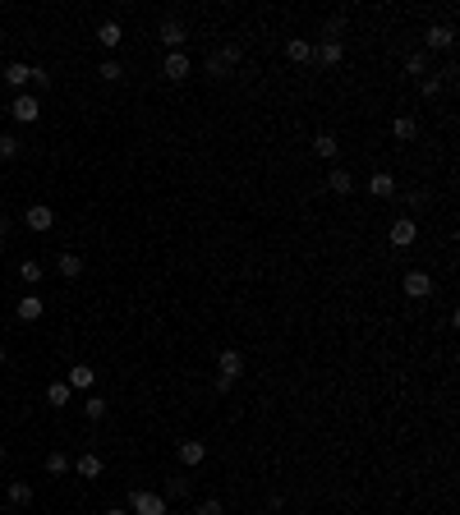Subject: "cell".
I'll list each match as a JSON object with an SVG mask.
<instances>
[{
    "label": "cell",
    "instance_id": "6da1fadb",
    "mask_svg": "<svg viewBox=\"0 0 460 515\" xmlns=\"http://www.w3.org/2000/svg\"><path fill=\"white\" fill-rule=\"evenodd\" d=\"M129 515H166V497L148 488H134L129 492Z\"/></svg>",
    "mask_w": 460,
    "mask_h": 515
},
{
    "label": "cell",
    "instance_id": "7a4b0ae2",
    "mask_svg": "<svg viewBox=\"0 0 460 515\" xmlns=\"http://www.w3.org/2000/svg\"><path fill=\"white\" fill-rule=\"evenodd\" d=\"M175 460H180L184 470H198V465L208 460V442H198V437H184V442H175Z\"/></svg>",
    "mask_w": 460,
    "mask_h": 515
},
{
    "label": "cell",
    "instance_id": "3957f363",
    "mask_svg": "<svg viewBox=\"0 0 460 515\" xmlns=\"http://www.w3.org/2000/svg\"><path fill=\"white\" fill-rule=\"evenodd\" d=\"M9 115H14V124H37V115H42V102H37L33 92H18L14 102H9Z\"/></svg>",
    "mask_w": 460,
    "mask_h": 515
},
{
    "label": "cell",
    "instance_id": "277c9868",
    "mask_svg": "<svg viewBox=\"0 0 460 515\" xmlns=\"http://www.w3.org/2000/svg\"><path fill=\"white\" fill-rule=\"evenodd\" d=\"M23 226H28V230H33V235H46V230H51V226H55V212H51V207H46V202H33V207H28V212H23Z\"/></svg>",
    "mask_w": 460,
    "mask_h": 515
},
{
    "label": "cell",
    "instance_id": "5b68a950",
    "mask_svg": "<svg viewBox=\"0 0 460 515\" xmlns=\"http://www.w3.org/2000/svg\"><path fill=\"white\" fill-rule=\"evenodd\" d=\"M387 239H391V249H410V244H414V239H419V221H410V217L391 221Z\"/></svg>",
    "mask_w": 460,
    "mask_h": 515
},
{
    "label": "cell",
    "instance_id": "8992f818",
    "mask_svg": "<svg viewBox=\"0 0 460 515\" xmlns=\"http://www.w3.org/2000/svg\"><path fill=\"white\" fill-rule=\"evenodd\" d=\"M33 74H37V65H23V60H14V65H5L0 70V79H5L14 92H28V83H33Z\"/></svg>",
    "mask_w": 460,
    "mask_h": 515
},
{
    "label": "cell",
    "instance_id": "52a82bcc",
    "mask_svg": "<svg viewBox=\"0 0 460 515\" xmlns=\"http://www.w3.org/2000/svg\"><path fill=\"white\" fill-rule=\"evenodd\" d=\"M424 46H428V51H451V46H456V28L451 23H433L424 33Z\"/></svg>",
    "mask_w": 460,
    "mask_h": 515
},
{
    "label": "cell",
    "instance_id": "ba28073f",
    "mask_svg": "<svg viewBox=\"0 0 460 515\" xmlns=\"http://www.w3.org/2000/svg\"><path fill=\"white\" fill-rule=\"evenodd\" d=\"M400 290H405L410 299H428V295H433V276H428V271H405Z\"/></svg>",
    "mask_w": 460,
    "mask_h": 515
},
{
    "label": "cell",
    "instance_id": "9c48e42d",
    "mask_svg": "<svg viewBox=\"0 0 460 515\" xmlns=\"http://www.w3.org/2000/svg\"><path fill=\"white\" fill-rule=\"evenodd\" d=\"M42 313H46L42 295H18V304H14V318H18V322H42Z\"/></svg>",
    "mask_w": 460,
    "mask_h": 515
},
{
    "label": "cell",
    "instance_id": "30bf717a",
    "mask_svg": "<svg viewBox=\"0 0 460 515\" xmlns=\"http://www.w3.org/2000/svg\"><path fill=\"white\" fill-rule=\"evenodd\" d=\"M161 74H166L171 83H184V79H189V55H184V51H166Z\"/></svg>",
    "mask_w": 460,
    "mask_h": 515
},
{
    "label": "cell",
    "instance_id": "8fae6325",
    "mask_svg": "<svg viewBox=\"0 0 460 515\" xmlns=\"http://www.w3.org/2000/svg\"><path fill=\"white\" fill-rule=\"evenodd\" d=\"M240 373H244V354H240V349H221V354H217V377L235 382Z\"/></svg>",
    "mask_w": 460,
    "mask_h": 515
},
{
    "label": "cell",
    "instance_id": "7c38bea8",
    "mask_svg": "<svg viewBox=\"0 0 460 515\" xmlns=\"http://www.w3.org/2000/svg\"><path fill=\"white\" fill-rule=\"evenodd\" d=\"M184 42H189L184 23H180V18H166V23H161V46H166V51H184Z\"/></svg>",
    "mask_w": 460,
    "mask_h": 515
},
{
    "label": "cell",
    "instance_id": "4fadbf2b",
    "mask_svg": "<svg viewBox=\"0 0 460 515\" xmlns=\"http://www.w3.org/2000/svg\"><path fill=\"white\" fill-rule=\"evenodd\" d=\"M368 193H373V198H396V175L391 170H373L368 175Z\"/></svg>",
    "mask_w": 460,
    "mask_h": 515
},
{
    "label": "cell",
    "instance_id": "5bb4252c",
    "mask_svg": "<svg viewBox=\"0 0 460 515\" xmlns=\"http://www.w3.org/2000/svg\"><path fill=\"white\" fill-rule=\"evenodd\" d=\"M97 42H102L106 51H115V46L124 42V28L115 23V18H102V23H97Z\"/></svg>",
    "mask_w": 460,
    "mask_h": 515
},
{
    "label": "cell",
    "instance_id": "9a60e30c",
    "mask_svg": "<svg viewBox=\"0 0 460 515\" xmlns=\"http://www.w3.org/2000/svg\"><path fill=\"white\" fill-rule=\"evenodd\" d=\"M313 60H322L331 70V65L346 60V46H341V42H318V46H313Z\"/></svg>",
    "mask_w": 460,
    "mask_h": 515
},
{
    "label": "cell",
    "instance_id": "2e32d148",
    "mask_svg": "<svg viewBox=\"0 0 460 515\" xmlns=\"http://www.w3.org/2000/svg\"><path fill=\"white\" fill-rule=\"evenodd\" d=\"M65 382H70V391H87V386L97 382L92 364H74V368H70V377H65Z\"/></svg>",
    "mask_w": 460,
    "mask_h": 515
},
{
    "label": "cell",
    "instance_id": "e0dca14e",
    "mask_svg": "<svg viewBox=\"0 0 460 515\" xmlns=\"http://www.w3.org/2000/svg\"><path fill=\"white\" fill-rule=\"evenodd\" d=\"M327 189H331V193H341V198H346V193H355V175H350L346 166H336V170L327 175Z\"/></svg>",
    "mask_w": 460,
    "mask_h": 515
},
{
    "label": "cell",
    "instance_id": "ac0fdd59",
    "mask_svg": "<svg viewBox=\"0 0 460 515\" xmlns=\"http://www.w3.org/2000/svg\"><path fill=\"white\" fill-rule=\"evenodd\" d=\"M286 55L295 65H304V60H313V42H309V37H290V42H286Z\"/></svg>",
    "mask_w": 460,
    "mask_h": 515
},
{
    "label": "cell",
    "instance_id": "d6986e66",
    "mask_svg": "<svg viewBox=\"0 0 460 515\" xmlns=\"http://www.w3.org/2000/svg\"><path fill=\"white\" fill-rule=\"evenodd\" d=\"M419 134V124H414V115H396L391 120V139H400V143H410Z\"/></svg>",
    "mask_w": 460,
    "mask_h": 515
},
{
    "label": "cell",
    "instance_id": "ffe728a7",
    "mask_svg": "<svg viewBox=\"0 0 460 515\" xmlns=\"http://www.w3.org/2000/svg\"><path fill=\"white\" fill-rule=\"evenodd\" d=\"M55 271H60L65 281L83 276V258H78V254H60V258H55Z\"/></svg>",
    "mask_w": 460,
    "mask_h": 515
},
{
    "label": "cell",
    "instance_id": "44dd1931",
    "mask_svg": "<svg viewBox=\"0 0 460 515\" xmlns=\"http://www.w3.org/2000/svg\"><path fill=\"white\" fill-rule=\"evenodd\" d=\"M313 152H318L322 161H336V152H341L336 134H318V139H313Z\"/></svg>",
    "mask_w": 460,
    "mask_h": 515
},
{
    "label": "cell",
    "instance_id": "7402d4cb",
    "mask_svg": "<svg viewBox=\"0 0 460 515\" xmlns=\"http://www.w3.org/2000/svg\"><path fill=\"white\" fill-rule=\"evenodd\" d=\"M70 401H74L70 382H51V386H46V405H55V410H65Z\"/></svg>",
    "mask_w": 460,
    "mask_h": 515
},
{
    "label": "cell",
    "instance_id": "603a6c76",
    "mask_svg": "<svg viewBox=\"0 0 460 515\" xmlns=\"http://www.w3.org/2000/svg\"><path fill=\"white\" fill-rule=\"evenodd\" d=\"M83 479H102V455L97 451H87V455H78V465H74Z\"/></svg>",
    "mask_w": 460,
    "mask_h": 515
},
{
    "label": "cell",
    "instance_id": "cb8c5ba5",
    "mask_svg": "<svg viewBox=\"0 0 460 515\" xmlns=\"http://www.w3.org/2000/svg\"><path fill=\"white\" fill-rule=\"evenodd\" d=\"M18 276H23V286H37V281L46 276V267L37 258H23V262H18Z\"/></svg>",
    "mask_w": 460,
    "mask_h": 515
},
{
    "label": "cell",
    "instance_id": "d4e9b609",
    "mask_svg": "<svg viewBox=\"0 0 460 515\" xmlns=\"http://www.w3.org/2000/svg\"><path fill=\"white\" fill-rule=\"evenodd\" d=\"M9 502H14V506H28V502H33V483L14 479V483H9Z\"/></svg>",
    "mask_w": 460,
    "mask_h": 515
},
{
    "label": "cell",
    "instance_id": "484cf974",
    "mask_svg": "<svg viewBox=\"0 0 460 515\" xmlns=\"http://www.w3.org/2000/svg\"><path fill=\"white\" fill-rule=\"evenodd\" d=\"M442 83H446V74H424V79H419V92L437 97V92H442Z\"/></svg>",
    "mask_w": 460,
    "mask_h": 515
},
{
    "label": "cell",
    "instance_id": "4316f807",
    "mask_svg": "<svg viewBox=\"0 0 460 515\" xmlns=\"http://www.w3.org/2000/svg\"><path fill=\"white\" fill-rule=\"evenodd\" d=\"M46 474H70V455L51 451V455H46Z\"/></svg>",
    "mask_w": 460,
    "mask_h": 515
},
{
    "label": "cell",
    "instance_id": "83f0119b",
    "mask_svg": "<svg viewBox=\"0 0 460 515\" xmlns=\"http://www.w3.org/2000/svg\"><path fill=\"white\" fill-rule=\"evenodd\" d=\"M83 414H87V419H106V401H102V396H87V401H83Z\"/></svg>",
    "mask_w": 460,
    "mask_h": 515
},
{
    "label": "cell",
    "instance_id": "f1b7e54d",
    "mask_svg": "<svg viewBox=\"0 0 460 515\" xmlns=\"http://www.w3.org/2000/svg\"><path fill=\"white\" fill-rule=\"evenodd\" d=\"M217 55H221V60H226V65H230V70H235V65H240V60H244V46H240V42H226V46H221V51H217Z\"/></svg>",
    "mask_w": 460,
    "mask_h": 515
},
{
    "label": "cell",
    "instance_id": "f546056e",
    "mask_svg": "<svg viewBox=\"0 0 460 515\" xmlns=\"http://www.w3.org/2000/svg\"><path fill=\"white\" fill-rule=\"evenodd\" d=\"M405 74H428V55H424V51L405 55Z\"/></svg>",
    "mask_w": 460,
    "mask_h": 515
},
{
    "label": "cell",
    "instance_id": "4dcf8cb0",
    "mask_svg": "<svg viewBox=\"0 0 460 515\" xmlns=\"http://www.w3.org/2000/svg\"><path fill=\"white\" fill-rule=\"evenodd\" d=\"M14 157H18V139L0 134V161H14Z\"/></svg>",
    "mask_w": 460,
    "mask_h": 515
},
{
    "label": "cell",
    "instance_id": "1f68e13d",
    "mask_svg": "<svg viewBox=\"0 0 460 515\" xmlns=\"http://www.w3.org/2000/svg\"><path fill=\"white\" fill-rule=\"evenodd\" d=\"M97 74H102V79H106V83H115V79H124V70H120V60H102V70H97Z\"/></svg>",
    "mask_w": 460,
    "mask_h": 515
},
{
    "label": "cell",
    "instance_id": "d6a6232c",
    "mask_svg": "<svg viewBox=\"0 0 460 515\" xmlns=\"http://www.w3.org/2000/svg\"><path fill=\"white\" fill-rule=\"evenodd\" d=\"M208 74H212V79H226V74H230V65L221 60V55H208Z\"/></svg>",
    "mask_w": 460,
    "mask_h": 515
},
{
    "label": "cell",
    "instance_id": "836d02e7",
    "mask_svg": "<svg viewBox=\"0 0 460 515\" xmlns=\"http://www.w3.org/2000/svg\"><path fill=\"white\" fill-rule=\"evenodd\" d=\"M193 515H226V506H221L217 497H208V502H198V511H193Z\"/></svg>",
    "mask_w": 460,
    "mask_h": 515
},
{
    "label": "cell",
    "instance_id": "e575fe53",
    "mask_svg": "<svg viewBox=\"0 0 460 515\" xmlns=\"http://www.w3.org/2000/svg\"><path fill=\"white\" fill-rule=\"evenodd\" d=\"M106 515H129V511H124V506H111V511H106Z\"/></svg>",
    "mask_w": 460,
    "mask_h": 515
},
{
    "label": "cell",
    "instance_id": "d590c367",
    "mask_svg": "<svg viewBox=\"0 0 460 515\" xmlns=\"http://www.w3.org/2000/svg\"><path fill=\"white\" fill-rule=\"evenodd\" d=\"M5 359H9V354H5V345H0V368H5Z\"/></svg>",
    "mask_w": 460,
    "mask_h": 515
},
{
    "label": "cell",
    "instance_id": "8d00e7d4",
    "mask_svg": "<svg viewBox=\"0 0 460 515\" xmlns=\"http://www.w3.org/2000/svg\"><path fill=\"white\" fill-rule=\"evenodd\" d=\"M5 455H9V451H5V446H0V465H5Z\"/></svg>",
    "mask_w": 460,
    "mask_h": 515
},
{
    "label": "cell",
    "instance_id": "74e56055",
    "mask_svg": "<svg viewBox=\"0 0 460 515\" xmlns=\"http://www.w3.org/2000/svg\"><path fill=\"white\" fill-rule=\"evenodd\" d=\"M0 217H5V202H0Z\"/></svg>",
    "mask_w": 460,
    "mask_h": 515
}]
</instances>
